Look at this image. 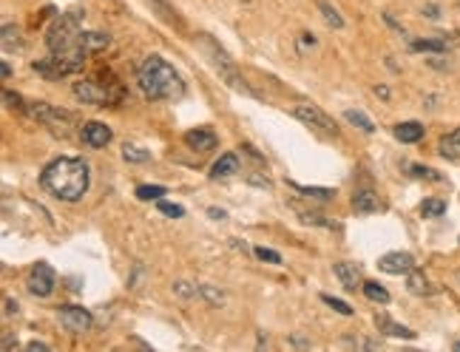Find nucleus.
Wrapping results in <instances>:
<instances>
[{"label":"nucleus","mask_w":460,"mask_h":352,"mask_svg":"<svg viewBox=\"0 0 460 352\" xmlns=\"http://www.w3.org/2000/svg\"><path fill=\"white\" fill-rule=\"evenodd\" d=\"M256 256L262 262H268V264H282V256L276 250H270V247H256Z\"/></svg>","instance_id":"obj_36"},{"label":"nucleus","mask_w":460,"mask_h":352,"mask_svg":"<svg viewBox=\"0 0 460 352\" xmlns=\"http://www.w3.org/2000/svg\"><path fill=\"white\" fill-rule=\"evenodd\" d=\"M12 49H21V29L18 26H4V52H12Z\"/></svg>","instance_id":"obj_28"},{"label":"nucleus","mask_w":460,"mask_h":352,"mask_svg":"<svg viewBox=\"0 0 460 352\" xmlns=\"http://www.w3.org/2000/svg\"><path fill=\"white\" fill-rule=\"evenodd\" d=\"M378 267L389 276H406L412 267H415V256L412 253H403V250H395V253H386L378 259Z\"/></svg>","instance_id":"obj_10"},{"label":"nucleus","mask_w":460,"mask_h":352,"mask_svg":"<svg viewBox=\"0 0 460 352\" xmlns=\"http://www.w3.org/2000/svg\"><path fill=\"white\" fill-rule=\"evenodd\" d=\"M199 295H202L207 304H213V307H222V304H224V293L216 290V287H210V284H202V287H199Z\"/></svg>","instance_id":"obj_29"},{"label":"nucleus","mask_w":460,"mask_h":352,"mask_svg":"<svg viewBox=\"0 0 460 352\" xmlns=\"http://www.w3.org/2000/svg\"><path fill=\"white\" fill-rule=\"evenodd\" d=\"M420 213H423L426 219H440V216L446 213V202H443V199H426V202L420 205Z\"/></svg>","instance_id":"obj_27"},{"label":"nucleus","mask_w":460,"mask_h":352,"mask_svg":"<svg viewBox=\"0 0 460 352\" xmlns=\"http://www.w3.org/2000/svg\"><path fill=\"white\" fill-rule=\"evenodd\" d=\"M199 46L205 49V54L210 57V63H213V69H216V74L230 86V88H236V91H245V94H253V88L236 74V66H234V60L227 57V52H222L207 35H199Z\"/></svg>","instance_id":"obj_3"},{"label":"nucleus","mask_w":460,"mask_h":352,"mask_svg":"<svg viewBox=\"0 0 460 352\" xmlns=\"http://www.w3.org/2000/svg\"><path fill=\"white\" fill-rule=\"evenodd\" d=\"M4 102H6L9 108H26L23 100H21V94H12V91H4Z\"/></svg>","instance_id":"obj_38"},{"label":"nucleus","mask_w":460,"mask_h":352,"mask_svg":"<svg viewBox=\"0 0 460 352\" xmlns=\"http://www.w3.org/2000/svg\"><path fill=\"white\" fill-rule=\"evenodd\" d=\"M375 327H378L384 335H392V338H406V341H412V338H415V332H412L409 327L395 324L389 315H375Z\"/></svg>","instance_id":"obj_17"},{"label":"nucleus","mask_w":460,"mask_h":352,"mask_svg":"<svg viewBox=\"0 0 460 352\" xmlns=\"http://www.w3.org/2000/svg\"><path fill=\"white\" fill-rule=\"evenodd\" d=\"M4 307H6V310H4L6 315H15V312H18V301H15V298H6Z\"/></svg>","instance_id":"obj_40"},{"label":"nucleus","mask_w":460,"mask_h":352,"mask_svg":"<svg viewBox=\"0 0 460 352\" xmlns=\"http://www.w3.org/2000/svg\"><path fill=\"white\" fill-rule=\"evenodd\" d=\"M293 114H296L301 122H307L310 128H316V131H321V134H327V136H335V134H338L335 122H333L321 108H316V105H296Z\"/></svg>","instance_id":"obj_9"},{"label":"nucleus","mask_w":460,"mask_h":352,"mask_svg":"<svg viewBox=\"0 0 460 352\" xmlns=\"http://www.w3.org/2000/svg\"><path fill=\"white\" fill-rule=\"evenodd\" d=\"M352 208H355V213H375L381 208V199L372 188H361L352 194Z\"/></svg>","instance_id":"obj_15"},{"label":"nucleus","mask_w":460,"mask_h":352,"mask_svg":"<svg viewBox=\"0 0 460 352\" xmlns=\"http://www.w3.org/2000/svg\"><path fill=\"white\" fill-rule=\"evenodd\" d=\"M318 12L324 15V23H327V26H333V29H344V18L338 15L335 6L327 4V0H318Z\"/></svg>","instance_id":"obj_26"},{"label":"nucleus","mask_w":460,"mask_h":352,"mask_svg":"<svg viewBox=\"0 0 460 352\" xmlns=\"http://www.w3.org/2000/svg\"><path fill=\"white\" fill-rule=\"evenodd\" d=\"M452 46L449 37H429V40H412L409 49L412 52H429V54H443Z\"/></svg>","instance_id":"obj_20"},{"label":"nucleus","mask_w":460,"mask_h":352,"mask_svg":"<svg viewBox=\"0 0 460 352\" xmlns=\"http://www.w3.org/2000/svg\"><path fill=\"white\" fill-rule=\"evenodd\" d=\"M173 293H176L179 298H193V295L199 293V287H193V284H188V281H173Z\"/></svg>","instance_id":"obj_34"},{"label":"nucleus","mask_w":460,"mask_h":352,"mask_svg":"<svg viewBox=\"0 0 460 352\" xmlns=\"http://www.w3.org/2000/svg\"><path fill=\"white\" fill-rule=\"evenodd\" d=\"M26 349H29V352H49V344H43V341H29Z\"/></svg>","instance_id":"obj_39"},{"label":"nucleus","mask_w":460,"mask_h":352,"mask_svg":"<svg viewBox=\"0 0 460 352\" xmlns=\"http://www.w3.org/2000/svg\"><path fill=\"white\" fill-rule=\"evenodd\" d=\"M454 349H457V352H460V341H454Z\"/></svg>","instance_id":"obj_47"},{"label":"nucleus","mask_w":460,"mask_h":352,"mask_svg":"<svg viewBox=\"0 0 460 352\" xmlns=\"http://www.w3.org/2000/svg\"><path fill=\"white\" fill-rule=\"evenodd\" d=\"M293 344H296V346H310V344H307V341H304V338H299V335H296V338H293Z\"/></svg>","instance_id":"obj_46"},{"label":"nucleus","mask_w":460,"mask_h":352,"mask_svg":"<svg viewBox=\"0 0 460 352\" xmlns=\"http://www.w3.org/2000/svg\"><path fill=\"white\" fill-rule=\"evenodd\" d=\"M54 284H57V276L46 262H38L32 267V273H29V281H26L29 293L38 295V298H49L54 293Z\"/></svg>","instance_id":"obj_6"},{"label":"nucleus","mask_w":460,"mask_h":352,"mask_svg":"<svg viewBox=\"0 0 460 352\" xmlns=\"http://www.w3.org/2000/svg\"><path fill=\"white\" fill-rule=\"evenodd\" d=\"M321 301H324L327 307H333L335 312H341V315H352V312H355V310H352L347 301H341V298H333V295H327V293L321 295Z\"/></svg>","instance_id":"obj_32"},{"label":"nucleus","mask_w":460,"mask_h":352,"mask_svg":"<svg viewBox=\"0 0 460 352\" xmlns=\"http://www.w3.org/2000/svg\"><path fill=\"white\" fill-rule=\"evenodd\" d=\"M74 97L80 100V102H86V105H114V102H120L122 100V88L120 86H100V83H94V80H80V83H74Z\"/></svg>","instance_id":"obj_5"},{"label":"nucleus","mask_w":460,"mask_h":352,"mask_svg":"<svg viewBox=\"0 0 460 352\" xmlns=\"http://www.w3.org/2000/svg\"><path fill=\"white\" fill-rule=\"evenodd\" d=\"M395 139H398V142H406V145L420 142V139H423V125L415 122V119H409V122H398V125H395Z\"/></svg>","instance_id":"obj_18"},{"label":"nucleus","mask_w":460,"mask_h":352,"mask_svg":"<svg viewBox=\"0 0 460 352\" xmlns=\"http://www.w3.org/2000/svg\"><path fill=\"white\" fill-rule=\"evenodd\" d=\"M437 151H440V156H443V159H460V128H454V131L443 134V136H440Z\"/></svg>","instance_id":"obj_19"},{"label":"nucleus","mask_w":460,"mask_h":352,"mask_svg":"<svg viewBox=\"0 0 460 352\" xmlns=\"http://www.w3.org/2000/svg\"><path fill=\"white\" fill-rule=\"evenodd\" d=\"M333 270H335L338 281H341V284H344V287H347L350 293L361 290V284H364V281H361V270H358L355 264H350V262H338V264H335Z\"/></svg>","instance_id":"obj_13"},{"label":"nucleus","mask_w":460,"mask_h":352,"mask_svg":"<svg viewBox=\"0 0 460 352\" xmlns=\"http://www.w3.org/2000/svg\"><path fill=\"white\" fill-rule=\"evenodd\" d=\"M40 182L49 194H54L63 202H77L88 191V165L74 156H60L52 165L43 168Z\"/></svg>","instance_id":"obj_1"},{"label":"nucleus","mask_w":460,"mask_h":352,"mask_svg":"<svg viewBox=\"0 0 460 352\" xmlns=\"http://www.w3.org/2000/svg\"><path fill=\"white\" fill-rule=\"evenodd\" d=\"M361 293H364L369 301H375V304H389V293H386L384 284H378V281H364V284H361Z\"/></svg>","instance_id":"obj_22"},{"label":"nucleus","mask_w":460,"mask_h":352,"mask_svg":"<svg viewBox=\"0 0 460 352\" xmlns=\"http://www.w3.org/2000/svg\"><path fill=\"white\" fill-rule=\"evenodd\" d=\"M159 213H165L171 219H182L185 216V208L182 205H171V202H159Z\"/></svg>","instance_id":"obj_35"},{"label":"nucleus","mask_w":460,"mask_h":352,"mask_svg":"<svg viewBox=\"0 0 460 352\" xmlns=\"http://www.w3.org/2000/svg\"><path fill=\"white\" fill-rule=\"evenodd\" d=\"M148 6H151V9H156V12H159V18H162L165 23H171V26L182 29V20L176 18V12H173V9L165 4V0H148Z\"/></svg>","instance_id":"obj_24"},{"label":"nucleus","mask_w":460,"mask_h":352,"mask_svg":"<svg viewBox=\"0 0 460 352\" xmlns=\"http://www.w3.org/2000/svg\"><path fill=\"white\" fill-rule=\"evenodd\" d=\"M406 287H409V293H415V295H426L432 287H429V278L423 276V270H418V267H412L409 273H406Z\"/></svg>","instance_id":"obj_21"},{"label":"nucleus","mask_w":460,"mask_h":352,"mask_svg":"<svg viewBox=\"0 0 460 352\" xmlns=\"http://www.w3.org/2000/svg\"><path fill=\"white\" fill-rule=\"evenodd\" d=\"M301 222L318 225V228H333V222H324V216H318V213H301Z\"/></svg>","instance_id":"obj_37"},{"label":"nucleus","mask_w":460,"mask_h":352,"mask_svg":"<svg viewBox=\"0 0 460 352\" xmlns=\"http://www.w3.org/2000/svg\"><path fill=\"white\" fill-rule=\"evenodd\" d=\"M137 83L148 100H173V97H182L185 91L176 69L156 54L145 57V63L137 69Z\"/></svg>","instance_id":"obj_2"},{"label":"nucleus","mask_w":460,"mask_h":352,"mask_svg":"<svg viewBox=\"0 0 460 352\" xmlns=\"http://www.w3.org/2000/svg\"><path fill=\"white\" fill-rule=\"evenodd\" d=\"M0 74H4V77H6V80H9V77H12V69H9V63H4V66H0Z\"/></svg>","instance_id":"obj_45"},{"label":"nucleus","mask_w":460,"mask_h":352,"mask_svg":"<svg viewBox=\"0 0 460 352\" xmlns=\"http://www.w3.org/2000/svg\"><path fill=\"white\" fill-rule=\"evenodd\" d=\"M185 145L193 151H213L216 148V134L207 128H193L185 134Z\"/></svg>","instance_id":"obj_12"},{"label":"nucleus","mask_w":460,"mask_h":352,"mask_svg":"<svg viewBox=\"0 0 460 352\" xmlns=\"http://www.w3.org/2000/svg\"><path fill=\"white\" fill-rule=\"evenodd\" d=\"M301 46H316V37L313 35H301Z\"/></svg>","instance_id":"obj_44"},{"label":"nucleus","mask_w":460,"mask_h":352,"mask_svg":"<svg viewBox=\"0 0 460 352\" xmlns=\"http://www.w3.org/2000/svg\"><path fill=\"white\" fill-rule=\"evenodd\" d=\"M290 188L304 194V196H313V199H333L335 196L333 188H316V185H299V182H290Z\"/></svg>","instance_id":"obj_25"},{"label":"nucleus","mask_w":460,"mask_h":352,"mask_svg":"<svg viewBox=\"0 0 460 352\" xmlns=\"http://www.w3.org/2000/svg\"><path fill=\"white\" fill-rule=\"evenodd\" d=\"M409 170H412V176H418V180H432V182H440L437 170H432V168H423V165H409Z\"/></svg>","instance_id":"obj_33"},{"label":"nucleus","mask_w":460,"mask_h":352,"mask_svg":"<svg viewBox=\"0 0 460 352\" xmlns=\"http://www.w3.org/2000/svg\"><path fill=\"white\" fill-rule=\"evenodd\" d=\"M57 315H60V324H63L69 332H74V335L91 329V324H94L91 312L83 310V307H74V304H63V307H57Z\"/></svg>","instance_id":"obj_8"},{"label":"nucleus","mask_w":460,"mask_h":352,"mask_svg":"<svg viewBox=\"0 0 460 352\" xmlns=\"http://www.w3.org/2000/svg\"><path fill=\"white\" fill-rule=\"evenodd\" d=\"M77 46H80L86 54H94V52L108 49V46H111V37H108V35H103V32H80Z\"/></svg>","instance_id":"obj_14"},{"label":"nucleus","mask_w":460,"mask_h":352,"mask_svg":"<svg viewBox=\"0 0 460 352\" xmlns=\"http://www.w3.org/2000/svg\"><path fill=\"white\" fill-rule=\"evenodd\" d=\"M207 216H210V219H224V211H219V208H210V211H207Z\"/></svg>","instance_id":"obj_43"},{"label":"nucleus","mask_w":460,"mask_h":352,"mask_svg":"<svg viewBox=\"0 0 460 352\" xmlns=\"http://www.w3.org/2000/svg\"><path fill=\"white\" fill-rule=\"evenodd\" d=\"M423 15H426V18H432V20H437V18H440V15H437V6H426V9H423Z\"/></svg>","instance_id":"obj_41"},{"label":"nucleus","mask_w":460,"mask_h":352,"mask_svg":"<svg viewBox=\"0 0 460 352\" xmlns=\"http://www.w3.org/2000/svg\"><path fill=\"white\" fill-rule=\"evenodd\" d=\"M344 119L350 122V125H355V128H361L364 134H372L375 131V125H372V119L364 114V111H355V108H350V111H344Z\"/></svg>","instance_id":"obj_23"},{"label":"nucleus","mask_w":460,"mask_h":352,"mask_svg":"<svg viewBox=\"0 0 460 352\" xmlns=\"http://www.w3.org/2000/svg\"><path fill=\"white\" fill-rule=\"evenodd\" d=\"M234 173H239V156L236 153H222L213 162V168H210L213 180H222V176H234Z\"/></svg>","instance_id":"obj_16"},{"label":"nucleus","mask_w":460,"mask_h":352,"mask_svg":"<svg viewBox=\"0 0 460 352\" xmlns=\"http://www.w3.org/2000/svg\"><path fill=\"white\" fill-rule=\"evenodd\" d=\"M80 23H83V12H69V15H60L57 23L49 29V49L52 54L57 52H69L77 46V37H80Z\"/></svg>","instance_id":"obj_4"},{"label":"nucleus","mask_w":460,"mask_h":352,"mask_svg":"<svg viewBox=\"0 0 460 352\" xmlns=\"http://www.w3.org/2000/svg\"><path fill=\"white\" fill-rule=\"evenodd\" d=\"M83 142L88 148H105L111 142V128L105 122H94L91 119V122L83 125Z\"/></svg>","instance_id":"obj_11"},{"label":"nucleus","mask_w":460,"mask_h":352,"mask_svg":"<svg viewBox=\"0 0 460 352\" xmlns=\"http://www.w3.org/2000/svg\"><path fill=\"white\" fill-rule=\"evenodd\" d=\"M137 196H139L142 202H151V199L165 196V188H162V185H139V188H137Z\"/></svg>","instance_id":"obj_31"},{"label":"nucleus","mask_w":460,"mask_h":352,"mask_svg":"<svg viewBox=\"0 0 460 352\" xmlns=\"http://www.w3.org/2000/svg\"><path fill=\"white\" fill-rule=\"evenodd\" d=\"M122 159H125V162H148L151 153L142 151V148H137V145H125V148H122Z\"/></svg>","instance_id":"obj_30"},{"label":"nucleus","mask_w":460,"mask_h":352,"mask_svg":"<svg viewBox=\"0 0 460 352\" xmlns=\"http://www.w3.org/2000/svg\"><path fill=\"white\" fill-rule=\"evenodd\" d=\"M26 111H29L32 119H38L43 125H52V128H63V125L74 122V114L71 111H63V108L49 105V102H32Z\"/></svg>","instance_id":"obj_7"},{"label":"nucleus","mask_w":460,"mask_h":352,"mask_svg":"<svg viewBox=\"0 0 460 352\" xmlns=\"http://www.w3.org/2000/svg\"><path fill=\"white\" fill-rule=\"evenodd\" d=\"M375 94H378L381 100H389V88H386V86H375Z\"/></svg>","instance_id":"obj_42"},{"label":"nucleus","mask_w":460,"mask_h":352,"mask_svg":"<svg viewBox=\"0 0 460 352\" xmlns=\"http://www.w3.org/2000/svg\"><path fill=\"white\" fill-rule=\"evenodd\" d=\"M457 284H460V281H457Z\"/></svg>","instance_id":"obj_48"}]
</instances>
